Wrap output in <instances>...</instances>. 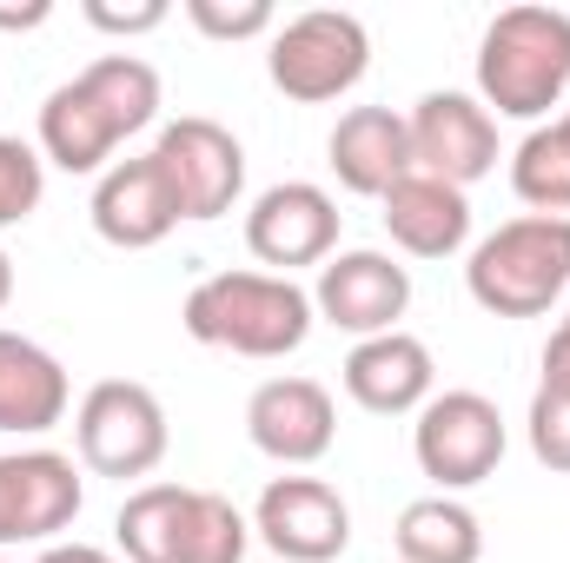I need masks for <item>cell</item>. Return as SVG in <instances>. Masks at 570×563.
<instances>
[{
	"mask_svg": "<svg viewBox=\"0 0 570 563\" xmlns=\"http://www.w3.org/2000/svg\"><path fill=\"white\" fill-rule=\"evenodd\" d=\"M159 120V73L140 53H100L40 107V159L60 172H107L120 140Z\"/></svg>",
	"mask_w": 570,
	"mask_h": 563,
	"instance_id": "obj_1",
	"label": "cell"
},
{
	"mask_svg": "<svg viewBox=\"0 0 570 563\" xmlns=\"http://www.w3.org/2000/svg\"><path fill=\"white\" fill-rule=\"evenodd\" d=\"M312 292L279 273H213L186 292V338L219 345L233 358H292L312 338Z\"/></svg>",
	"mask_w": 570,
	"mask_h": 563,
	"instance_id": "obj_2",
	"label": "cell"
},
{
	"mask_svg": "<svg viewBox=\"0 0 570 563\" xmlns=\"http://www.w3.org/2000/svg\"><path fill=\"white\" fill-rule=\"evenodd\" d=\"M478 93L498 120H544L570 93V13L504 7L478 40Z\"/></svg>",
	"mask_w": 570,
	"mask_h": 563,
	"instance_id": "obj_3",
	"label": "cell"
},
{
	"mask_svg": "<svg viewBox=\"0 0 570 563\" xmlns=\"http://www.w3.org/2000/svg\"><path fill=\"white\" fill-rule=\"evenodd\" d=\"M464 285L491 318H544L570 292V219H504L491 239H478Z\"/></svg>",
	"mask_w": 570,
	"mask_h": 563,
	"instance_id": "obj_4",
	"label": "cell"
},
{
	"mask_svg": "<svg viewBox=\"0 0 570 563\" xmlns=\"http://www.w3.org/2000/svg\"><path fill=\"white\" fill-rule=\"evenodd\" d=\"M372 67V33L358 13L345 7H312V13H292L273 47H266V73L285 100L298 107H325L338 93H352Z\"/></svg>",
	"mask_w": 570,
	"mask_h": 563,
	"instance_id": "obj_5",
	"label": "cell"
},
{
	"mask_svg": "<svg viewBox=\"0 0 570 563\" xmlns=\"http://www.w3.org/2000/svg\"><path fill=\"white\" fill-rule=\"evenodd\" d=\"M73 444L94 477H120V484L146 477V471H159V457L173 444L166 405L134 378H100L73 412Z\"/></svg>",
	"mask_w": 570,
	"mask_h": 563,
	"instance_id": "obj_6",
	"label": "cell"
},
{
	"mask_svg": "<svg viewBox=\"0 0 570 563\" xmlns=\"http://www.w3.org/2000/svg\"><path fill=\"white\" fill-rule=\"evenodd\" d=\"M412 457H419V471L444 497L484 484L504 464V418H498V405L484 392H431V405L412 424Z\"/></svg>",
	"mask_w": 570,
	"mask_h": 563,
	"instance_id": "obj_7",
	"label": "cell"
},
{
	"mask_svg": "<svg viewBox=\"0 0 570 563\" xmlns=\"http://www.w3.org/2000/svg\"><path fill=\"white\" fill-rule=\"evenodd\" d=\"M153 159L179 199V219H226L246 192V146L206 113L166 120L153 140Z\"/></svg>",
	"mask_w": 570,
	"mask_h": 563,
	"instance_id": "obj_8",
	"label": "cell"
},
{
	"mask_svg": "<svg viewBox=\"0 0 570 563\" xmlns=\"http://www.w3.org/2000/svg\"><path fill=\"white\" fill-rule=\"evenodd\" d=\"M253 537L279 563H332L352 544V504L325 477H273L253 504Z\"/></svg>",
	"mask_w": 570,
	"mask_h": 563,
	"instance_id": "obj_9",
	"label": "cell"
},
{
	"mask_svg": "<svg viewBox=\"0 0 570 563\" xmlns=\"http://www.w3.org/2000/svg\"><path fill=\"white\" fill-rule=\"evenodd\" d=\"M87 504V484L67 451H7L0 457V551L7 544H60Z\"/></svg>",
	"mask_w": 570,
	"mask_h": 563,
	"instance_id": "obj_10",
	"label": "cell"
},
{
	"mask_svg": "<svg viewBox=\"0 0 570 563\" xmlns=\"http://www.w3.org/2000/svg\"><path fill=\"white\" fill-rule=\"evenodd\" d=\"M246 246L259 266H273L279 279H292L298 266H325L338 246V199L312 179H285L266 186L246 213Z\"/></svg>",
	"mask_w": 570,
	"mask_h": 563,
	"instance_id": "obj_11",
	"label": "cell"
},
{
	"mask_svg": "<svg viewBox=\"0 0 570 563\" xmlns=\"http://www.w3.org/2000/svg\"><path fill=\"white\" fill-rule=\"evenodd\" d=\"M312 312L352 338H385L412 312V273L392 253H332L312 285Z\"/></svg>",
	"mask_w": 570,
	"mask_h": 563,
	"instance_id": "obj_12",
	"label": "cell"
},
{
	"mask_svg": "<svg viewBox=\"0 0 570 563\" xmlns=\"http://www.w3.org/2000/svg\"><path fill=\"white\" fill-rule=\"evenodd\" d=\"M405 127H412V166L458 192L498 172V120L471 93H425Z\"/></svg>",
	"mask_w": 570,
	"mask_h": 563,
	"instance_id": "obj_13",
	"label": "cell"
},
{
	"mask_svg": "<svg viewBox=\"0 0 570 563\" xmlns=\"http://www.w3.org/2000/svg\"><path fill=\"white\" fill-rule=\"evenodd\" d=\"M246 437L273 457V464H318L338 437V405L318 378H266L246 398Z\"/></svg>",
	"mask_w": 570,
	"mask_h": 563,
	"instance_id": "obj_14",
	"label": "cell"
},
{
	"mask_svg": "<svg viewBox=\"0 0 570 563\" xmlns=\"http://www.w3.org/2000/svg\"><path fill=\"white\" fill-rule=\"evenodd\" d=\"M345 398L372 418H405V412H425L431 392H438V358H431L425 338L412 332H385V338H358L352 358H345Z\"/></svg>",
	"mask_w": 570,
	"mask_h": 563,
	"instance_id": "obj_15",
	"label": "cell"
},
{
	"mask_svg": "<svg viewBox=\"0 0 570 563\" xmlns=\"http://www.w3.org/2000/svg\"><path fill=\"white\" fill-rule=\"evenodd\" d=\"M179 226V199L159 172L153 152H134V159H114L94 186V233L120 253H146L159 246L166 233Z\"/></svg>",
	"mask_w": 570,
	"mask_h": 563,
	"instance_id": "obj_16",
	"label": "cell"
},
{
	"mask_svg": "<svg viewBox=\"0 0 570 563\" xmlns=\"http://www.w3.org/2000/svg\"><path fill=\"white\" fill-rule=\"evenodd\" d=\"M325 152H332V179L345 192H358V199H385L399 179L419 172L412 166V127L392 107H352V113H338Z\"/></svg>",
	"mask_w": 570,
	"mask_h": 563,
	"instance_id": "obj_17",
	"label": "cell"
},
{
	"mask_svg": "<svg viewBox=\"0 0 570 563\" xmlns=\"http://www.w3.org/2000/svg\"><path fill=\"white\" fill-rule=\"evenodd\" d=\"M379 206H385L379 219H385L392 246L412 253V259H451V253H464V239H471V199H464L458 186L431 179V172L399 179Z\"/></svg>",
	"mask_w": 570,
	"mask_h": 563,
	"instance_id": "obj_18",
	"label": "cell"
},
{
	"mask_svg": "<svg viewBox=\"0 0 570 563\" xmlns=\"http://www.w3.org/2000/svg\"><path fill=\"white\" fill-rule=\"evenodd\" d=\"M67 405H73L67 365L47 345H33L27 332H0V431L40 437L67 418Z\"/></svg>",
	"mask_w": 570,
	"mask_h": 563,
	"instance_id": "obj_19",
	"label": "cell"
},
{
	"mask_svg": "<svg viewBox=\"0 0 570 563\" xmlns=\"http://www.w3.org/2000/svg\"><path fill=\"white\" fill-rule=\"evenodd\" d=\"M392 537H399V557L405 563H478L484 557V524H478V511L458 504V497H444V491L405 504Z\"/></svg>",
	"mask_w": 570,
	"mask_h": 563,
	"instance_id": "obj_20",
	"label": "cell"
},
{
	"mask_svg": "<svg viewBox=\"0 0 570 563\" xmlns=\"http://www.w3.org/2000/svg\"><path fill=\"white\" fill-rule=\"evenodd\" d=\"M186 504H193L186 484H140V491L120 504V517H114V537H120L127 563H179Z\"/></svg>",
	"mask_w": 570,
	"mask_h": 563,
	"instance_id": "obj_21",
	"label": "cell"
},
{
	"mask_svg": "<svg viewBox=\"0 0 570 563\" xmlns=\"http://www.w3.org/2000/svg\"><path fill=\"white\" fill-rule=\"evenodd\" d=\"M511 192L544 213V219H570V127H531L518 152H511Z\"/></svg>",
	"mask_w": 570,
	"mask_h": 563,
	"instance_id": "obj_22",
	"label": "cell"
},
{
	"mask_svg": "<svg viewBox=\"0 0 570 563\" xmlns=\"http://www.w3.org/2000/svg\"><path fill=\"white\" fill-rule=\"evenodd\" d=\"M246 551H253V517L219 491H193L186 531H179V563H246Z\"/></svg>",
	"mask_w": 570,
	"mask_h": 563,
	"instance_id": "obj_23",
	"label": "cell"
},
{
	"mask_svg": "<svg viewBox=\"0 0 570 563\" xmlns=\"http://www.w3.org/2000/svg\"><path fill=\"white\" fill-rule=\"evenodd\" d=\"M40 192H47V159H40V146L0 134V226L33 219Z\"/></svg>",
	"mask_w": 570,
	"mask_h": 563,
	"instance_id": "obj_24",
	"label": "cell"
},
{
	"mask_svg": "<svg viewBox=\"0 0 570 563\" xmlns=\"http://www.w3.org/2000/svg\"><path fill=\"white\" fill-rule=\"evenodd\" d=\"M186 20L206 40H259V33H279V13L266 0H186Z\"/></svg>",
	"mask_w": 570,
	"mask_h": 563,
	"instance_id": "obj_25",
	"label": "cell"
},
{
	"mask_svg": "<svg viewBox=\"0 0 570 563\" xmlns=\"http://www.w3.org/2000/svg\"><path fill=\"white\" fill-rule=\"evenodd\" d=\"M524 431H531V457H538L544 471H564L570 477V398L538 392L531 412H524Z\"/></svg>",
	"mask_w": 570,
	"mask_h": 563,
	"instance_id": "obj_26",
	"label": "cell"
},
{
	"mask_svg": "<svg viewBox=\"0 0 570 563\" xmlns=\"http://www.w3.org/2000/svg\"><path fill=\"white\" fill-rule=\"evenodd\" d=\"M166 0H134V7H114V0H87V20L100 27V33H153V27H166Z\"/></svg>",
	"mask_w": 570,
	"mask_h": 563,
	"instance_id": "obj_27",
	"label": "cell"
},
{
	"mask_svg": "<svg viewBox=\"0 0 570 563\" xmlns=\"http://www.w3.org/2000/svg\"><path fill=\"white\" fill-rule=\"evenodd\" d=\"M538 392H558V398H570V318L551 332V345H544V378H538Z\"/></svg>",
	"mask_w": 570,
	"mask_h": 563,
	"instance_id": "obj_28",
	"label": "cell"
},
{
	"mask_svg": "<svg viewBox=\"0 0 570 563\" xmlns=\"http://www.w3.org/2000/svg\"><path fill=\"white\" fill-rule=\"evenodd\" d=\"M33 563H120L114 551H100V544H47Z\"/></svg>",
	"mask_w": 570,
	"mask_h": 563,
	"instance_id": "obj_29",
	"label": "cell"
},
{
	"mask_svg": "<svg viewBox=\"0 0 570 563\" xmlns=\"http://www.w3.org/2000/svg\"><path fill=\"white\" fill-rule=\"evenodd\" d=\"M47 13H53L47 0H33V7H0V27H13V33H20V27H40Z\"/></svg>",
	"mask_w": 570,
	"mask_h": 563,
	"instance_id": "obj_30",
	"label": "cell"
},
{
	"mask_svg": "<svg viewBox=\"0 0 570 563\" xmlns=\"http://www.w3.org/2000/svg\"><path fill=\"white\" fill-rule=\"evenodd\" d=\"M7 298H13V259L0 253V312H7Z\"/></svg>",
	"mask_w": 570,
	"mask_h": 563,
	"instance_id": "obj_31",
	"label": "cell"
},
{
	"mask_svg": "<svg viewBox=\"0 0 570 563\" xmlns=\"http://www.w3.org/2000/svg\"><path fill=\"white\" fill-rule=\"evenodd\" d=\"M564 127H570V113H564Z\"/></svg>",
	"mask_w": 570,
	"mask_h": 563,
	"instance_id": "obj_32",
	"label": "cell"
},
{
	"mask_svg": "<svg viewBox=\"0 0 570 563\" xmlns=\"http://www.w3.org/2000/svg\"><path fill=\"white\" fill-rule=\"evenodd\" d=\"M0 563H7V557H0Z\"/></svg>",
	"mask_w": 570,
	"mask_h": 563,
	"instance_id": "obj_33",
	"label": "cell"
}]
</instances>
